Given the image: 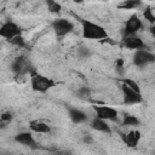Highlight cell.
Returning <instances> with one entry per match:
<instances>
[{
	"instance_id": "obj_1",
	"label": "cell",
	"mask_w": 155,
	"mask_h": 155,
	"mask_svg": "<svg viewBox=\"0 0 155 155\" xmlns=\"http://www.w3.org/2000/svg\"><path fill=\"white\" fill-rule=\"evenodd\" d=\"M81 29L82 36L88 40H104L108 38V33L102 25L87 19H81Z\"/></svg>"
},
{
	"instance_id": "obj_2",
	"label": "cell",
	"mask_w": 155,
	"mask_h": 155,
	"mask_svg": "<svg viewBox=\"0 0 155 155\" xmlns=\"http://www.w3.org/2000/svg\"><path fill=\"white\" fill-rule=\"evenodd\" d=\"M30 85L35 92L45 93L48 90H51L52 87H54L56 82L51 78H47L42 74L34 73V74H31V78H30Z\"/></svg>"
},
{
	"instance_id": "obj_3",
	"label": "cell",
	"mask_w": 155,
	"mask_h": 155,
	"mask_svg": "<svg viewBox=\"0 0 155 155\" xmlns=\"http://www.w3.org/2000/svg\"><path fill=\"white\" fill-rule=\"evenodd\" d=\"M51 27L58 38H63L74 30V24L65 18H57L51 23Z\"/></svg>"
},
{
	"instance_id": "obj_4",
	"label": "cell",
	"mask_w": 155,
	"mask_h": 155,
	"mask_svg": "<svg viewBox=\"0 0 155 155\" xmlns=\"http://www.w3.org/2000/svg\"><path fill=\"white\" fill-rule=\"evenodd\" d=\"M93 110L96 111V117L104 121H115L117 119V110L107 107V105H93Z\"/></svg>"
},
{
	"instance_id": "obj_5",
	"label": "cell",
	"mask_w": 155,
	"mask_h": 155,
	"mask_svg": "<svg viewBox=\"0 0 155 155\" xmlns=\"http://www.w3.org/2000/svg\"><path fill=\"white\" fill-rule=\"evenodd\" d=\"M21 33H22L21 27L12 21H6L0 25V36L5 38L6 40H10L17 35H21Z\"/></svg>"
},
{
	"instance_id": "obj_6",
	"label": "cell",
	"mask_w": 155,
	"mask_h": 155,
	"mask_svg": "<svg viewBox=\"0 0 155 155\" xmlns=\"http://www.w3.org/2000/svg\"><path fill=\"white\" fill-rule=\"evenodd\" d=\"M154 62H155V56L148 50H138L133 54V64L137 67H144Z\"/></svg>"
},
{
	"instance_id": "obj_7",
	"label": "cell",
	"mask_w": 155,
	"mask_h": 155,
	"mask_svg": "<svg viewBox=\"0 0 155 155\" xmlns=\"http://www.w3.org/2000/svg\"><path fill=\"white\" fill-rule=\"evenodd\" d=\"M143 27L142 19H139V17L137 15H132L124 28V36H131V35H136V33H138Z\"/></svg>"
},
{
	"instance_id": "obj_8",
	"label": "cell",
	"mask_w": 155,
	"mask_h": 155,
	"mask_svg": "<svg viewBox=\"0 0 155 155\" xmlns=\"http://www.w3.org/2000/svg\"><path fill=\"white\" fill-rule=\"evenodd\" d=\"M121 91H122L124 102L126 104H139L143 102V96L140 92H136L122 84H121Z\"/></svg>"
},
{
	"instance_id": "obj_9",
	"label": "cell",
	"mask_w": 155,
	"mask_h": 155,
	"mask_svg": "<svg viewBox=\"0 0 155 155\" xmlns=\"http://www.w3.org/2000/svg\"><path fill=\"white\" fill-rule=\"evenodd\" d=\"M122 44L126 48H130V50H145V44L144 41L137 36V35H131V36H124V40H122Z\"/></svg>"
},
{
	"instance_id": "obj_10",
	"label": "cell",
	"mask_w": 155,
	"mask_h": 155,
	"mask_svg": "<svg viewBox=\"0 0 155 155\" xmlns=\"http://www.w3.org/2000/svg\"><path fill=\"white\" fill-rule=\"evenodd\" d=\"M120 136H121L122 142L127 147H130V148L137 147L138 143H139V140H140V138H142V134H140V132L138 130H132L128 133H121Z\"/></svg>"
},
{
	"instance_id": "obj_11",
	"label": "cell",
	"mask_w": 155,
	"mask_h": 155,
	"mask_svg": "<svg viewBox=\"0 0 155 155\" xmlns=\"http://www.w3.org/2000/svg\"><path fill=\"white\" fill-rule=\"evenodd\" d=\"M15 140H16L17 143L22 144V145H25V147H29V148H33V149L38 148L36 142H35L33 134H31L30 132H27V131L19 132L18 134H16V136H15Z\"/></svg>"
},
{
	"instance_id": "obj_12",
	"label": "cell",
	"mask_w": 155,
	"mask_h": 155,
	"mask_svg": "<svg viewBox=\"0 0 155 155\" xmlns=\"http://www.w3.org/2000/svg\"><path fill=\"white\" fill-rule=\"evenodd\" d=\"M90 126H91V128H93L98 132H103V133H108V134L111 133V128L108 125V122L104 121V120H101L98 117L92 119L91 122H90Z\"/></svg>"
},
{
	"instance_id": "obj_13",
	"label": "cell",
	"mask_w": 155,
	"mask_h": 155,
	"mask_svg": "<svg viewBox=\"0 0 155 155\" xmlns=\"http://www.w3.org/2000/svg\"><path fill=\"white\" fill-rule=\"evenodd\" d=\"M29 70L28 68V63L24 59V57H18L13 63H12V71L16 75H22L24 73H27Z\"/></svg>"
},
{
	"instance_id": "obj_14",
	"label": "cell",
	"mask_w": 155,
	"mask_h": 155,
	"mask_svg": "<svg viewBox=\"0 0 155 155\" xmlns=\"http://www.w3.org/2000/svg\"><path fill=\"white\" fill-rule=\"evenodd\" d=\"M29 128L35 133H48L51 131L50 126L41 120H31L29 121Z\"/></svg>"
},
{
	"instance_id": "obj_15",
	"label": "cell",
	"mask_w": 155,
	"mask_h": 155,
	"mask_svg": "<svg viewBox=\"0 0 155 155\" xmlns=\"http://www.w3.org/2000/svg\"><path fill=\"white\" fill-rule=\"evenodd\" d=\"M69 117L74 124H81V122H85L87 120V115L82 110L76 109V108L69 109Z\"/></svg>"
},
{
	"instance_id": "obj_16",
	"label": "cell",
	"mask_w": 155,
	"mask_h": 155,
	"mask_svg": "<svg viewBox=\"0 0 155 155\" xmlns=\"http://www.w3.org/2000/svg\"><path fill=\"white\" fill-rule=\"evenodd\" d=\"M140 4L142 2L139 0H124L117 4V7L121 10H133V8L138 7Z\"/></svg>"
},
{
	"instance_id": "obj_17",
	"label": "cell",
	"mask_w": 155,
	"mask_h": 155,
	"mask_svg": "<svg viewBox=\"0 0 155 155\" xmlns=\"http://www.w3.org/2000/svg\"><path fill=\"white\" fill-rule=\"evenodd\" d=\"M120 81H121L122 85L127 86L128 88H131V90H133V91H136V92H140V87H139V85H138L134 80L128 79V78H122V79H120Z\"/></svg>"
},
{
	"instance_id": "obj_18",
	"label": "cell",
	"mask_w": 155,
	"mask_h": 155,
	"mask_svg": "<svg viewBox=\"0 0 155 155\" xmlns=\"http://www.w3.org/2000/svg\"><path fill=\"white\" fill-rule=\"evenodd\" d=\"M139 125V120L138 117L133 116V115H130V114H126L124 116V121H122V126H138Z\"/></svg>"
},
{
	"instance_id": "obj_19",
	"label": "cell",
	"mask_w": 155,
	"mask_h": 155,
	"mask_svg": "<svg viewBox=\"0 0 155 155\" xmlns=\"http://www.w3.org/2000/svg\"><path fill=\"white\" fill-rule=\"evenodd\" d=\"M11 45H13V46H16V47H19V48H22V47H24L25 46V40H24V38L22 36V34L21 35H17V36H15V38H12V39H10V40H7Z\"/></svg>"
},
{
	"instance_id": "obj_20",
	"label": "cell",
	"mask_w": 155,
	"mask_h": 155,
	"mask_svg": "<svg viewBox=\"0 0 155 155\" xmlns=\"http://www.w3.org/2000/svg\"><path fill=\"white\" fill-rule=\"evenodd\" d=\"M46 4H47L48 11L52 12V13H59L61 10H62V6H61L58 2H56V1H51V0H50V1H47Z\"/></svg>"
},
{
	"instance_id": "obj_21",
	"label": "cell",
	"mask_w": 155,
	"mask_h": 155,
	"mask_svg": "<svg viewBox=\"0 0 155 155\" xmlns=\"http://www.w3.org/2000/svg\"><path fill=\"white\" fill-rule=\"evenodd\" d=\"M144 18L148 19V22H149L150 24H154V23H155V16H154L153 10H151L150 7H147V8H145V11H144Z\"/></svg>"
},
{
	"instance_id": "obj_22",
	"label": "cell",
	"mask_w": 155,
	"mask_h": 155,
	"mask_svg": "<svg viewBox=\"0 0 155 155\" xmlns=\"http://www.w3.org/2000/svg\"><path fill=\"white\" fill-rule=\"evenodd\" d=\"M12 120V114L10 111H5L0 115V122L1 125H7L10 121Z\"/></svg>"
},
{
	"instance_id": "obj_23",
	"label": "cell",
	"mask_w": 155,
	"mask_h": 155,
	"mask_svg": "<svg viewBox=\"0 0 155 155\" xmlns=\"http://www.w3.org/2000/svg\"><path fill=\"white\" fill-rule=\"evenodd\" d=\"M78 93H79V96H80L81 98H87V97H90V90H88L87 87H81V88L78 91Z\"/></svg>"
},
{
	"instance_id": "obj_24",
	"label": "cell",
	"mask_w": 155,
	"mask_h": 155,
	"mask_svg": "<svg viewBox=\"0 0 155 155\" xmlns=\"http://www.w3.org/2000/svg\"><path fill=\"white\" fill-rule=\"evenodd\" d=\"M79 52H80V56H81V57H87V56L90 54V51H88L86 47H81V48L79 50Z\"/></svg>"
},
{
	"instance_id": "obj_25",
	"label": "cell",
	"mask_w": 155,
	"mask_h": 155,
	"mask_svg": "<svg viewBox=\"0 0 155 155\" xmlns=\"http://www.w3.org/2000/svg\"><path fill=\"white\" fill-rule=\"evenodd\" d=\"M116 68L119 69V71H120V74H122V69H121V68H122V61H121V59H119V61H117V64H116Z\"/></svg>"
},
{
	"instance_id": "obj_26",
	"label": "cell",
	"mask_w": 155,
	"mask_h": 155,
	"mask_svg": "<svg viewBox=\"0 0 155 155\" xmlns=\"http://www.w3.org/2000/svg\"><path fill=\"white\" fill-rule=\"evenodd\" d=\"M56 155H68V154H56Z\"/></svg>"
}]
</instances>
